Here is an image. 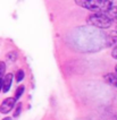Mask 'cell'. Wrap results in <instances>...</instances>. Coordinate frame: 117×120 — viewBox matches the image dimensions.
I'll return each mask as SVG.
<instances>
[{
  "mask_svg": "<svg viewBox=\"0 0 117 120\" xmlns=\"http://www.w3.org/2000/svg\"><path fill=\"white\" fill-rule=\"evenodd\" d=\"M75 4L91 11L106 13L113 5L111 0H75Z\"/></svg>",
  "mask_w": 117,
  "mask_h": 120,
  "instance_id": "1",
  "label": "cell"
},
{
  "mask_svg": "<svg viewBox=\"0 0 117 120\" xmlns=\"http://www.w3.org/2000/svg\"><path fill=\"white\" fill-rule=\"evenodd\" d=\"M86 22L88 24L98 27V28H108L111 26V23H113L109 16L106 13H101V11H97V13L90 15L86 18Z\"/></svg>",
  "mask_w": 117,
  "mask_h": 120,
  "instance_id": "2",
  "label": "cell"
},
{
  "mask_svg": "<svg viewBox=\"0 0 117 120\" xmlns=\"http://www.w3.org/2000/svg\"><path fill=\"white\" fill-rule=\"evenodd\" d=\"M15 103H16V100L15 98H8L4 101L0 105V112L1 113H8L10 112L15 107Z\"/></svg>",
  "mask_w": 117,
  "mask_h": 120,
  "instance_id": "3",
  "label": "cell"
},
{
  "mask_svg": "<svg viewBox=\"0 0 117 120\" xmlns=\"http://www.w3.org/2000/svg\"><path fill=\"white\" fill-rule=\"evenodd\" d=\"M12 82H13V74H7L6 76L2 77V91L6 93L9 91V88L12 86Z\"/></svg>",
  "mask_w": 117,
  "mask_h": 120,
  "instance_id": "4",
  "label": "cell"
},
{
  "mask_svg": "<svg viewBox=\"0 0 117 120\" xmlns=\"http://www.w3.org/2000/svg\"><path fill=\"white\" fill-rule=\"evenodd\" d=\"M105 82L108 83L109 85H111L113 87H116L117 88V74L115 73H109L107 75H105Z\"/></svg>",
  "mask_w": 117,
  "mask_h": 120,
  "instance_id": "5",
  "label": "cell"
},
{
  "mask_svg": "<svg viewBox=\"0 0 117 120\" xmlns=\"http://www.w3.org/2000/svg\"><path fill=\"white\" fill-rule=\"evenodd\" d=\"M106 14L109 16V18L113 20V22H114V20L117 22V6H111L109 9L106 11Z\"/></svg>",
  "mask_w": 117,
  "mask_h": 120,
  "instance_id": "6",
  "label": "cell"
},
{
  "mask_svg": "<svg viewBox=\"0 0 117 120\" xmlns=\"http://www.w3.org/2000/svg\"><path fill=\"white\" fill-rule=\"evenodd\" d=\"M109 44L117 47V32H111L109 34Z\"/></svg>",
  "mask_w": 117,
  "mask_h": 120,
  "instance_id": "7",
  "label": "cell"
},
{
  "mask_svg": "<svg viewBox=\"0 0 117 120\" xmlns=\"http://www.w3.org/2000/svg\"><path fill=\"white\" fill-rule=\"evenodd\" d=\"M24 90H25V87L24 86H20L17 90H16V93H15V100H18V99L21 98L22 94L24 93Z\"/></svg>",
  "mask_w": 117,
  "mask_h": 120,
  "instance_id": "8",
  "label": "cell"
},
{
  "mask_svg": "<svg viewBox=\"0 0 117 120\" xmlns=\"http://www.w3.org/2000/svg\"><path fill=\"white\" fill-rule=\"evenodd\" d=\"M24 71L22 70V69H20L18 71H17V74H16V80L17 82H22L23 80V78H24Z\"/></svg>",
  "mask_w": 117,
  "mask_h": 120,
  "instance_id": "9",
  "label": "cell"
},
{
  "mask_svg": "<svg viewBox=\"0 0 117 120\" xmlns=\"http://www.w3.org/2000/svg\"><path fill=\"white\" fill-rule=\"evenodd\" d=\"M7 58L10 60V61H15V60H16V58H17V53H16L15 51H13V52H9V53H8V56H7Z\"/></svg>",
  "mask_w": 117,
  "mask_h": 120,
  "instance_id": "10",
  "label": "cell"
},
{
  "mask_svg": "<svg viewBox=\"0 0 117 120\" xmlns=\"http://www.w3.org/2000/svg\"><path fill=\"white\" fill-rule=\"evenodd\" d=\"M5 70H6V65H5V62H0V77H4Z\"/></svg>",
  "mask_w": 117,
  "mask_h": 120,
  "instance_id": "11",
  "label": "cell"
},
{
  "mask_svg": "<svg viewBox=\"0 0 117 120\" xmlns=\"http://www.w3.org/2000/svg\"><path fill=\"white\" fill-rule=\"evenodd\" d=\"M21 109H22V104L21 103H18V104H17V107H16V111H15V113H14V117H18V116H20Z\"/></svg>",
  "mask_w": 117,
  "mask_h": 120,
  "instance_id": "12",
  "label": "cell"
},
{
  "mask_svg": "<svg viewBox=\"0 0 117 120\" xmlns=\"http://www.w3.org/2000/svg\"><path fill=\"white\" fill-rule=\"evenodd\" d=\"M111 56H113L115 59H117V47L114 48V50H113V52H111Z\"/></svg>",
  "mask_w": 117,
  "mask_h": 120,
  "instance_id": "13",
  "label": "cell"
},
{
  "mask_svg": "<svg viewBox=\"0 0 117 120\" xmlns=\"http://www.w3.org/2000/svg\"><path fill=\"white\" fill-rule=\"evenodd\" d=\"M2 88V77H0V91Z\"/></svg>",
  "mask_w": 117,
  "mask_h": 120,
  "instance_id": "14",
  "label": "cell"
},
{
  "mask_svg": "<svg viewBox=\"0 0 117 120\" xmlns=\"http://www.w3.org/2000/svg\"><path fill=\"white\" fill-rule=\"evenodd\" d=\"M2 120H12V118H8L7 117V118H5V119H2Z\"/></svg>",
  "mask_w": 117,
  "mask_h": 120,
  "instance_id": "15",
  "label": "cell"
},
{
  "mask_svg": "<svg viewBox=\"0 0 117 120\" xmlns=\"http://www.w3.org/2000/svg\"><path fill=\"white\" fill-rule=\"evenodd\" d=\"M115 69H116V74H117V66H116V68H115Z\"/></svg>",
  "mask_w": 117,
  "mask_h": 120,
  "instance_id": "16",
  "label": "cell"
},
{
  "mask_svg": "<svg viewBox=\"0 0 117 120\" xmlns=\"http://www.w3.org/2000/svg\"><path fill=\"white\" fill-rule=\"evenodd\" d=\"M116 120H117V119H116Z\"/></svg>",
  "mask_w": 117,
  "mask_h": 120,
  "instance_id": "17",
  "label": "cell"
}]
</instances>
